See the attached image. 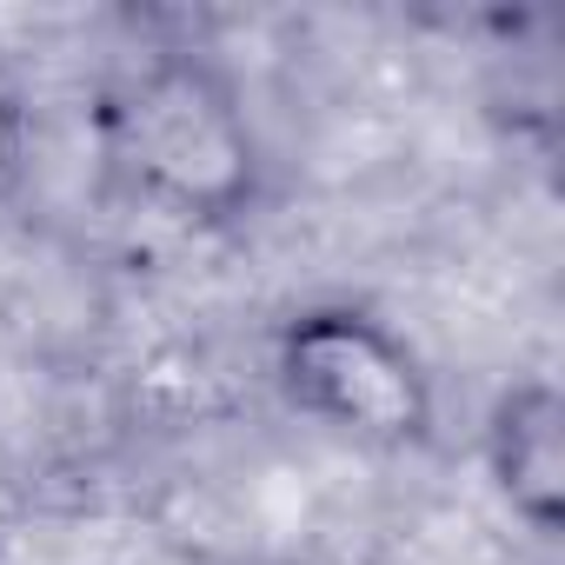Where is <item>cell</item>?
<instances>
[{
  "mask_svg": "<svg viewBox=\"0 0 565 565\" xmlns=\"http://www.w3.org/2000/svg\"><path fill=\"white\" fill-rule=\"evenodd\" d=\"M14 140H21V120H14V107H8V100H0V167H8Z\"/></svg>",
  "mask_w": 565,
  "mask_h": 565,
  "instance_id": "277c9868",
  "label": "cell"
},
{
  "mask_svg": "<svg viewBox=\"0 0 565 565\" xmlns=\"http://www.w3.org/2000/svg\"><path fill=\"white\" fill-rule=\"evenodd\" d=\"M107 153L120 180L180 226H226L253 213L266 160L246 94L206 54H153L107 107Z\"/></svg>",
  "mask_w": 565,
  "mask_h": 565,
  "instance_id": "6da1fadb",
  "label": "cell"
},
{
  "mask_svg": "<svg viewBox=\"0 0 565 565\" xmlns=\"http://www.w3.org/2000/svg\"><path fill=\"white\" fill-rule=\"evenodd\" d=\"M273 386L294 413L380 452H419L439 426L426 360L406 347V333L347 300L300 307L273 333Z\"/></svg>",
  "mask_w": 565,
  "mask_h": 565,
  "instance_id": "7a4b0ae2",
  "label": "cell"
},
{
  "mask_svg": "<svg viewBox=\"0 0 565 565\" xmlns=\"http://www.w3.org/2000/svg\"><path fill=\"white\" fill-rule=\"evenodd\" d=\"M479 452L512 519L532 525L539 539H558L565 525V393L545 373L499 386V399L486 406Z\"/></svg>",
  "mask_w": 565,
  "mask_h": 565,
  "instance_id": "3957f363",
  "label": "cell"
}]
</instances>
